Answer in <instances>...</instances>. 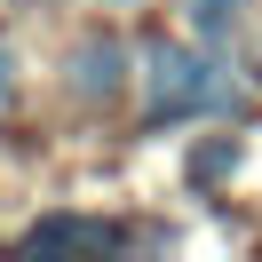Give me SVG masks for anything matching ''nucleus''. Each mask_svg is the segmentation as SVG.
Wrapping results in <instances>:
<instances>
[{"instance_id":"f257e3e1","label":"nucleus","mask_w":262,"mask_h":262,"mask_svg":"<svg viewBox=\"0 0 262 262\" xmlns=\"http://www.w3.org/2000/svg\"><path fill=\"white\" fill-rule=\"evenodd\" d=\"M238 103H246L238 80L207 48H175V40L151 48V72H143V119L151 127H175V119H238Z\"/></svg>"},{"instance_id":"f03ea898","label":"nucleus","mask_w":262,"mask_h":262,"mask_svg":"<svg viewBox=\"0 0 262 262\" xmlns=\"http://www.w3.org/2000/svg\"><path fill=\"white\" fill-rule=\"evenodd\" d=\"M119 88H127V48H119V40H80V48H72V96L112 103Z\"/></svg>"},{"instance_id":"7ed1b4c3","label":"nucleus","mask_w":262,"mask_h":262,"mask_svg":"<svg viewBox=\"0 0 262 262\" xmlns=\"http://www.w3.org/2000/svg\"><path fill=\"white\" fill-rule=\"evenodd\" d=\"M24 246H32V254H56V246L103 254V246H127V230H119V223H96V214H40V223L24 230Z\"/></svg>"},{"instance_id":"20e7f679","label":"nucleus","mask_w":262,"mask_h":262,"mask_svg":"<svg viewBox=\"0 0 262 262\" xmlns=\"http://www.w3.org/2000/svg\"><path fill=\"white\" fill-rule=\"evenodd\" d=\"M230 167H238V135H214V143L191 151V183H199V191H207V183H223Z\"/></svg>"},{"instance_id":"39448f33","label":"nucleus","mask_w":262,"mask_h":262,"mask_svg":"<svg viewBox=\"0 0 262 262\" xmlns=\"http://www.w3.org/2000/svg\"><path fill=\"white\" fill-rule=\"evenodd\" d=\"M238 8H246V0H199V8H191V16H199V40L223 48V40L238 32Z\"/></svg>"},{"instance_id":"423d86ee","label":"nucleus","mask_w":262,"mask_h":262,"mask_svg":"<svg viewBox=\"0 0 262 262\" xmlns=\"http://www.w3.org/2000/svg\"><path fill=\"white\" fill-rule=\"evenodd\" d=\"M0 88H8V56H0Z\"/></svg>"}]
</instances>
